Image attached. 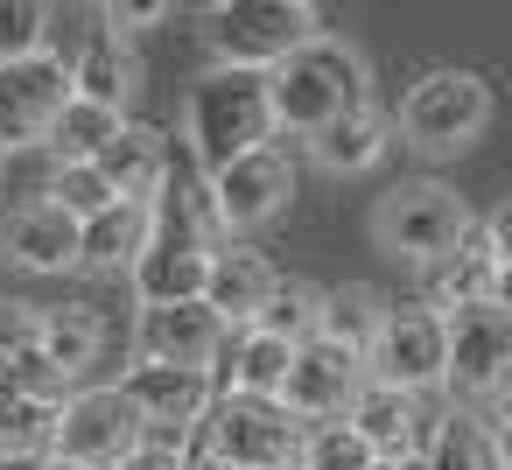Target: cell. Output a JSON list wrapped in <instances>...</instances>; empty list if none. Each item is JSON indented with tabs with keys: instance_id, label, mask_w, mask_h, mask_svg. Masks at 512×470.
<instances>
[{
	"instance_id": "cell-26",
	"label": "cell",
	"mask_w": 512,
	"mask_h": 470,
	"mask_svg": "<svg viewBox=\"0 0 512 470\" xmlns=\"http://www.w3.org/2000/svg\"><path fill=\"white\" fill-rule=\"evenodd\" d=\"M316 316H323V288L302 281V274H274V288H267L253 330H267V337H281V344H309V337H316Z\"/></svg>"
},
{
	"instance_id": "cell-20",
	"label": "cell",
	"mask_w": 512,
	"mask_h": 470,
	"mask_svg": "<svg viewBox=\"0 0 512 470\" xmlns=\"http://www.w3.org/2000/svg\"><path fill=\"white\" fill-rule=\"evenodd\" d=\"M386 148H393V120L379 106H358V113L330 120L323 134H309V162L323 176H365L386 162Z\"/></svg>"
},
{
	"instance_id": "cell-23",
	"label": "cell",
	"mask_w": 512,
	"mask_h": 470,
	"mask_svg": "<svg viewBox=\"0 0 512 470\" xmlns=\"http://www.w3.org/2000/svg\"><path fill=\"white\" fill-rule=\"evenodd\" d=\"M148 232H155V211H141V204H113V211H99L92 225H78V267H106V274H120V267L141 260Z\"/></svg>"
},
{
	"instance_id": "cell-36",
	"label": "cell",
	"mask_w": 512,
	"mask_h": 470,
	"mask_svg": "<svg viewBox=\"0 0 512 470\" xmlns=\"http://www.w3.org/2000/svg\"><path fill=\"white\" fill-rule=\"evenodd\" d=\"M386 470H428V463H421V456H393Z\"/></svg>"
},
{
	"instance_id": "cell-18",
	"label": "cell",
	"mask_w": 512,
	"mask_h": 470,
	"mask_svg": "<svg viewBox=\"0 0 512 470\" xmlns=\"http://www.w3.org/2000/svg\"><path fill=\"white\" fill-rule=\"evenodd\" d=\"M0 253H8L22 274H64L78 267V225L57 211V204H22L8 211V225H0Z\"/></svg>"
},
{
	"instance_id": "cell-6",
	"label": "cell",
	"mask_w": 512,
	"mask_h": 470,
	"mask_svg": "<svg viewBox=\"0 0 512 470\" xmlns=\"http://www.w3.org/2000/svg\"><path fill=\"white\" fill-rule=\"evenodd\" d=\"M491 127V85L477 71H428L400 99V134L421 155H456Z\"/></svg>"
},
{
	"instance_id": "cell-29",
	"label": "cell",
	"mask_w": 512,
	"mask_h": 470,
	"mask_svg": "<svg viewBox=\"0 0 512 470\" xmlns=\"http://www.w3.org/2000/svg\"><path fill=\"white\" fill-rule=\"evenodd\" d=\"M43 204H57L71 225H92L99 211H113V190L99 183V169H92V162H57V169H50Z\"/></svg>"
},
{
	"instance_id": "cell-31",
	"label": "cell",
	"mask_w": 512,
	"mask_h": 470,
	"mask_svg": "<svg viewBox=\"0 0 512 470\" xmlns=\"http://www.w3.org/2000/svg\"><path fill=\"white\" fill-rule=\"evenodd\" d=\"M50 50V8L43 0H0V71Z\"/></svg>"
},
{
	"instance_id": "cell-21",
	"label": "cell",
	"mask_w": 512,
	"mask_h": 470,
	"mask_svg": "<svg viewBox=\"0 0 512 470\" xmlns=\"http://www.w3.org/2000/svg\"><path fill=\"white\" fill-rule=\"evenodd\" d=\"M386 295L379 288H365V281H344V288H323V316H316V337L323 344H337V351H351V358H365L372 351V337H379V323H386Z\"/></svg>"
},
{
	"instance_id": "cell-13",
	"label": "cell",
	"mask_w": 512,
	"mask_h": 470,
	"mask_svg": "<svg viewBox=\"0 0 512 470\" xmlns=\"http://www.w3.org/2000/svg\"><path fill=\"white\" fill-rule=\"evenodd\" d=\"M71 99V64L64 57H29V64H8L0 71V155L22 148V141H43V127L57 120V106Z\"/></svg>"
},
{
	"instance_id": "cell-10",
	"label": "cell",
	"mask_w": 512,
	"mask_h": 470,
	"mask_svg": "<svg viewBox=\"0 0 512 470\" xmlns=\"http://www.w3.org/2000/svg\"><path fill=\"white\" fill-rule=\"evenodd\" d=\"M365 379H379V386H393L407 400L435 393L442 386V316L428 302L386 309V323H379V337L365 351Z\"/></svg>"
},
{
	"instance_id": "cell-33",
	"label": "cell",
	"mask_w": 512,
	"mask_h": 470,
	"mask_svg": "<svg viewBox=\"0 0 512 470\" xmlns=\"http://www.w3.org/2000/svg\"><path fill=\"white\" fill-rule=\"evenodd\" d=\"M36 337V309L29 302H0V365H15Z\"/></svg>"
},
{
	"instance_id": "cell-14",
	"label": "cell",
	"mask_w": 512,
	"mask_h": 470,
	"mask_svg": "<svg viewBox=\"0 0 512 470\" xmlns=\"http://www.w3.org/2000/svg\"><path fill=\"white\" fill-rule=\"evenodd\" d=\"M92 169H99V183L113 190V204H155L162 190H169V148H162V134L155 127H134V120H120V134L92 155Z\"/></svg>"
},
{
	"instance_id": "cell-17",
	"label": "cell",
	"mask_w": 512,
	"mask_h": 470,
	"mask_svg": "<svg viewBox=\"0 0 512 470\" xmlns=\"http://www.w3.org/2000/svg\"><path fill=\"white\" fill-rule=\"evenodd\" d=\"M106 351V323L92 309H36V337H29V358L43 372V386L57 393L64 379H85Z\"/></svg>"
},
{
	"instance_id": "cell-5",
	"label": "cell",
	"mask_w": 512,
	"mask_h": 470,
	"mask_svg": "<svg viewBox=\"0 0 512 470\" xmlns=\"http://www.w3.org/2000/svg\"><path fill=\"white\" fill-rule=\"evenodd\" d=\"M204 22H211L204 36L218 71H260V78L316 36V8H302V0H232V8H211Z\"/></svg>"
},
{
	"instance_id": "cell-37",
	"label": "cell",
	"mask_w": 512,
	"mask_h": 470,
	"mask_svg": "<svg viewBox=\"0 0 512 470\" xmlns=\"http://www.w3.org/2000/svg\"><path fill=\"white\" fill-rule=\"evenodd\" d=\"M43 470H78V463H57V456H43Z\"/></svg>"
},
{
	"instance_id": "cell-38",
	"label": "cell",
	"mask_w": 512,
	"mask_h": 470,
	"mask_svg": "<svg viewBox=\"0 0 512 470\" xmlns=\"http://www.w3.org/2000/svg\"><path fill=\"white\" fill-rule=\"evenodd\" d=\"M204 470H232V463H204Z\"/></svg>"
},
{
	"instance_id": "cell-3",
	"label": "cell",
	"mask_w": 512,
	"mask_h": 470,
	"mask_svg": "<svg viewBox=\"0 0 512 470\" xmlns=\"http://www.w3.org/2000/svg\"><path fill=\"white\" fill-rule=\"evenodd\" d=\"M505 372H512V316H505V302H463V309H449L442 316V386H449V400L463 414L491 421L498 393H505Z\"/></svg>"
},
{
	"instance_id": "cell-22",
	"label": "cell",
	"mask_w": 512,
	"mask_h": 470,
	"mask_svg": "<svg viewBox=\"0 0 512 470\" xmlns=\"http://www.w3.org/2000/svg\"><path fill=\"white\" fill-rule=\"evenodd\" d=\"M428 470H505V442H498V428L491 421H477V414H463V407H449L442 421H435V435H428V449H414Z\"/></svg>"
},
{
	"instance_id": "cell-11",
	"label": "cell",
	"mask_w": 512,
	"mask_h": 470,
	"mask_svg": "<svg viewBox=\"0 0 512 470\" xmlns=\"http://www.w3.org/2000/svg\"><path fill=\"white\" fill-rule=\"evenodd\" d=\"M358 386H365V358H351V351L309 337V344H295V358H288L281 407H288L302 428H316V421H344V407H351Z\"/></svg>"
},
{
	"instance_id": "cell-19",
	"label": "cell",
	"mask_w": 512,
	"mask_h": 470,
	"mask_svg": "<svg viewBox=\"0 0 512 470\" xmlns=\"http://www.w3.org/2000/svg\"><path fill=\"white\" fill-rule=\"evenodd\" d=\"M344 428H351V435H358L379 463L414 456V435H421V400H407V393H393V386L365 379V386L351 393V407H344Z\"/></svg>"
},
{
	"instance_id": "cell-35",
	"label": "cell",
	"mask_w": 512,
	"mask_h": 470,
	"mask_svg": "<svg viewBox=\"0 0 512 470\" xmlns=\"http://www.w3.org/2000/svg\"><path fill=\"white\" fill-rule=\"evenodd\" d=\"M0 470H43V456H0Z\"/></svg>"
},
{
	"instance_id": "cell-15",
	"label": "cell",
	"mask_w": 512,
	"mask_h": 470,
	"mask_svg": "<svg viewBox=\"0 0 512 470\" xmlns=\"http://www.w3.org/2000/svg\"><path fill=\"white\" fill-rule=\"evenodd\" d=\"M267 288H274L267 253H253V246L225 239V246H211V260H204V288H197V302H204L225 330H232V323H246V330H253V316H260V302H267Z\"/></svg>"
},
{
	"instance_id": "cell-24",
	"label": "cell",
	"mask_w": 512,
	"mask_h": 470,
	"mask_svg": "<svg viewBox=\"0 0 512 470\" xmlns=\"http://www.w3.org/2000/svg\"><path fill=\"white\" fill-rule=\"evenodd\" d=\"M127 92H134V57L120 50V36H92L78 57H71V99H92L106 113H127Z\"/></svg>"
},
{
	"instance_id": "cell-34",
	"label": "cell",
	"mask_w": 512,
	"mask_h": 470,
	"mask_svg": "<svg viewBox=\"0 0 512 470\" xmlns=\"http://www.w3.org/2000/svg\"><path fill=\"white\" fill-rule=\"evenodd\" d=\"M176 456H183V449H169V442H141V449H134V456H120L113 470H183Z\"/></svg>"
},
{
	"instance_id": "cell-27",
	"label": "cell",
	"mask_w": 512,
	"mask_h": 470,
	"mask_svg": "<svg viewBox=\"0 0 512 470\" xmlns=\"http://www.w3.org/2000/svg\"><path fill=\"white\" fill-rule=\"evenodd\" d=\"M113 134H120V113H106V106H92V99H64L57 120L43 127V141H50L57 162H92Z\"/></svg>"
},
{
	"instance_id": "cell-28",
	"label": "cell",
	"mask_w": 512,
	"mask_h": 470,
	"mask_svg": "<svg viewBox=\"0 0 512 470\" xmlns=\"http://www.w3.org/2000/svg\"><path fill=\"white\" fill-rule=\"evenodd\" d=\"M288 358H295V344H281V337H267V330H246L239 351H232V393H246V400H281Z\"/></svg>"
},
{
	"instance_id": "cell-12",
	"label": "cell",
	"mask_w": 512,
	"mask_h": 470,
	"mask_svg": "<svg viewBox=\"0 0 512 470\" xmlns=\"http://www.w3.org/2000/svg\"><path fill=\"white\" fill-rule=\"evenodd\" d=\"M120 400L141 414L148 435H190L211 407V372H190V365H134L120 379Z\"/></svg>"
},
{
	"instance_id": "cell-30",
	"label": "cell",
	"mask_w": 512,
	"mask_h": 470,
	"mask_svg": "<svg viewBox=\"0 0 512 470\" xmlns=\"http://www.w3.org/2000/svg\"><path fill=\"white\" fill-rule=\"evenodd\" d=\"M295 470H379V456H372L344 421H316V428H302Z\"/></svg>"
},
{
	"instance_id": "cell-9",
	"label": "cell",
	"mask_w": 512,
	"mask_h": 470,
	"mask_svg": "<svg viewBox=\"0 0 512 470\" xmlns=\"http://www.w3.org/2000/svg\"><path fill=\"white\" fill-rule=\"evenodd\" d=\"M141 414L120 400V386H85L71 400H57V428H50V456L78 463V470H113L120 456L141 449Z\"/></svg>"
},
{
	"instance_id": "cell-1",
	"label": "cell",
	"mask_w": 512,
	"mask_h": 470,
	"mask_svg": "<svg viewBox=\"0 0 512 470\" xmlns=\"http://www.w3.org/2000/svg\"><path fill=\"white\" fill-rule=\"evenodd\" d=\"M358 106H372V71H365V57L344 36L316 29L295 57H281L267 71V127L274 134L309 141V134H323L330 120H344Z\"/></svg>"
},
{
	"instance_id": "cell-7",
	"label": "cell",
	"mask_w": 512,
	"mask_h": 470,
	"mask_svg": "<svg viewBox=\"0 0 512 470\" xmlns=\"http://www.w3.org/2000/svg\"><path fill=\"white\" fill-rule=\"evenodd\" d=\"M204 435H211L204 463H232V470H295L302 449V421L281 400H246V393H211Z\"/></svg>"
},
{
	"instance_id": "cell-4",
	"label": "cell",
	"mask_w": 512,
	"mask_h": 470,
	"mask_svg": "<svg viewBox=\"0 0 512 470\" xmlns=\"http://www.w3.org/2000/svg\"><path fill=\"white\" fill-rule=\"evenodd\" d=\"M463 232H470V204H463L449 183H435V176L400 183V190H386V197L372 204V239H379V253H393V260H407V267L449 260V253L463 246Z\"/></svg>"
},
{
	"instance_id": "cell-16",
	"label": "cell",
	"mask_w": 512,
	"mask_h": 470,
	"mask_svg": "<svg viewBox=\"0 0 512 470\" xmlns=\"http://www.w3.org/2000/svg\"><path fill=\"white\" fill-rule=\"evenodd\" d=\"M218 351H225V323H218L204 302L141 309V358H148V365H190V372H211Z\"/></svg>"
},
{
	"instance_id": "cell-32",
	"label": "cell",
	"mask_w": 512,
	"mask_h": 470,
	"mask_svg": "<svg viewBox=\"0 0 512 470\" xmlns=\"http://www.w3.org/2000/svg\"><path fill=\"white\" fill-rule=\"evenodd\" d=\"M155 22H169V0H113L106 8V36H141Z\"/></svg>"
},
{
	"instance_id": "cell-8",
	"label": "cell",
	"mask_w": 512,
	"mask_h": 470,
	"mask_svg": "<svg viewBox=\"0 0 512 470\" xmlns=\"http://www.w3.org/2000/svg\"><path fill=\"white\" fill-rule=\"evenodd\" d=\"M295 197V162L267 141V148H246L239 162H225L218 176H204V204H211V232H260L288 211Z\"/></svg>"
},
{
	"instance_id": "cell-2",
	"label": "cell",
	"mask_w": 512,
	"mask_h": 470,
	"mask_svg": "<svg viewBox=\"0 0 512 470\" xmlns=\"http://www.w3.org/2000/svg\"><path fill=\"white\" fill-rule=\"evenodd\" d=\"M183 127H190V155L204 176H218L225 162H239L246 148H267V78L260 71H204L183 99Z\"/></svg>"
},
{
	"instance_id": "cell-25",
	"label": "cell",
	"mask_w": 512,
	"mask_h": 470,
	"mask_svg": "<svg viewBox=\"0 0 512 470\" xmlns=\"http://www.w3.org/2000/svg\"><path fill=\"white\" fill-rule=\"evenodd\" d=\"M50 428H57V393L36 386L0 393V456H50Z\"/></svg>"
}]
</instances>
